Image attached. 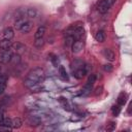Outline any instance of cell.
Returning <instances> with one entry per match:
<instances>
[{"label":"cell","instance_id":"obj_1","mask_svg":"<svg viewBox=\"0 0 132 132\" xmlns=\"http://www.w3.org/2000/svg\"><path fill=\"white\" fill-rule=\"evenodd\" d=\"M44 70L40 67H36L28 72L27 77L24 80V84L31 92H39L41 91V84L44 81Z\"/></svg>","mask_w":132,"mask_h":132},{"label":"cell","instance_id":"obj_2","mask_svg":"<svg viewBox=\"0 0 132 132\" xmlns=\"http://www.w3.org/2000/svg\"><path fill=\"white\" fill-rule=\"evenodd\" d=\"M72 73L75 78L80 79L88 73V66L85 64L82 60L76 59L72 63Z\"/></svg>","mask_w":132,"mask_h":132},{"label":"cell","instance_id":"obj_3","mask_svg":"<svg viewBox=\"0 0 132 132\" xmlns=\"http://www.w3.org/2000/svg\"><path fill=\"white\" fill-rule=\"evenodd\" d=\"M95 81H96V75H95V74H91V75L89 76L87 82L85 84V86H84L82 89H81V94L85 95V96L88 95V94H90L91 91H92V88H93Z\"/></svg>","mask_w":132,"mask_h":132},{"label":"cell","instance_id":"obj_4","mask_svg":"<svg viewBox=\"0 0 132 132\" xmlns=\"http://www.w3.org/2000/svg\"><path fill=\"white\" fill-rule=\"evenodd\" d=\"M116 0H101V2L99 3V6H98V10L100 13H106L110 8L111 6L114 4Z\"/></svg>","mask_w":132,"mask_h":132},{"label":"cell","instance_id":"obj_5","mask_svg":"<svg viewBox=\"0 0 132 132\" xmlns=\"http://www.w3.org/2000/svg\"><path fill=\"white\" fill-rule=\"evenodd\" d=\"M12 56H13V52H12V48H7V50H3L1 51V54H0V59L2 61V63L4 64H7L11 61L12 59Z\"/></svg>","mask_w":132,"mask_h":132},{"label":"cell","instance_id":"obj_6","mask_svg":"<svg viewBox=\"0 0 132 132\" xmlns=\"http://www.w3.org/2000/svg\"><path fill=\"white\" fill-rule=\"evenodd\" d=\"M14 37V30L11 27H6L1 34V39H8V40H12V38Z\"/></svg>","mask_w":132,"mask_h":132},{"label":"cell","instance_id":"obj_7","mask_svg":"<svg viewBox=\"0 0 132 132\" xmlns=\"http://www.w3.org/2000/svg\"><path fill=\"white\" fill-rule=\"evenodd\" d=\"M42 122V119L39 117V116H36V114H33V116H30L28 118V123L30 126H33V127H37L41 124Z\"/></svg>","mask_w":132,"mask_h":132},{"label":"cell","instance_id":"obj_8","mask_svg":"<svg viewBox=\"0 0 132 132\" xmlns=\"http://www.w3.org/2000/svg\"><path fill=\"white\" fill-rule=\"evenodd\" d=\"M38 16V11L36 8L33 7H27L25 8V18L27 19H36Z\"/></svg>","mask_w":132,"mask_h":132},{"label":"cell","instance_id":"obj_9","mask_svg":"<svg viewBox=\"0 0 132 132\" xmlns=\"http://www.w3.org/2000/svg\"><path fill=\"white\" fill-rule=\"evenodd\" d=\"M71 47H72V52H73L74 54H78V53H80V52L82 51V48H84V42H82L80 39H79V40H74V42L72 43Z\"/></svg>","mask_w":132,"mask_h":132},{"label":"cell","instance_id":"obj_10","mask_svg":"<svg viewBox=\"0 0 132 132\" xmlns=\"http://www.w3.org/2000/svg\"><path fill=\"white\" fill-rule=\"evenodd\" d=\"M84 33H85V29L79 26V27L74 28L73 33H72V36H73L74 40H79V39H81V37L84 36Z\"/></svg>","mask_w":132,"mask_h":132},{"label":"cell","instance_id":"obj_11","mask_svg":"<svg viewBox=\"0 0 132 132\" xmlns=\"http://www.w3.org/2000/svg\"><path fill=\"white\" fill-rule=\"evenodd\" d=\"M102 55H103V57H104L106 60H108V61H110V62L114 61V59H116V55H114V53H113L110 48H104V50L102 51Z\"/></svg>","mask_w":132,"mask_h":132},{"label":"cell","instance_id":"obj_12","mask_svg":"<svg viewBox=\"0 0 132 132\" xmlns=\"http://www.w3.org/2000/svg\"><path fill=\"white\" fill-rule=\"evenodd\" d=\"M29 21V19L27 18H20V19H16L15 22H14V29L16 31H20V29Z\"/></svg>","mask_w":132,"mask_h":132},{"label":"cell","instance_id":"obj_13","mask_svg":"<svg viewBox=\"0 0 132 132\" xmlns=\"http://www.w3.org/2000/svg\"><path fill=\"white\" fill-rule=\"evenodd\" d=\"M45 32H46L45 27H44V26H39V27L37 28L36 32L34 33V39H37V38H42V37L44 36Z\"/></svg>","mask_w":132,"mask_h":132},{"label":"cell","instance_id":"obj_14","mask_svg":"<svg viewBox=\"0 0 132 132\" xmlns=\"http://www.w3.org/2000/svg\"><path fill=\"white\" fill-rule=\"evenodd\" d=\"M22 125H23V121L21 118L16 117V118L11 119V128L12 129H19L22 127Z\"/></svg>","mask_w":132,"mask_h":132},{"label":"cell","instance_id":"obj_15","mask_svg":"<svg viewBox=\"0 0 132 132\" xmlns=\"http://www.w3.org/2000/svg\"><path fill=\"white\" fill-rule=\"evenodd\" d=\"M11 46H12V41L11 40H8V39H1L0 40V50L1 51L10 48Z\"/></svg>","mask_w":132,"mask_h":132},{"label":"cell","instance_id":"obj_16","mask_svg":"<svg viewBox=\"0 0 132 132\" xmlns=\"http://www.w3.org/2000/svg\"><path fill=\"white\" fill-rule=\"evenodd\" d=\"M59 76L63 79V80H68L69 79V77H68V74H67V72H66V69H65V67L64 66H59Z\"/></svg>","mask_w":132,"mask_h":132},{"label":"cell","instance_id":"obj_17","mask_svg":"<svg viewBox=\"0 0 132 132\" xmlns=\"http://www.w3.org/2000/svg\"><path fill=\"white\" fill-rule=\"evenodd\" d=\"M31 29H32V23H31L30 21H28V22L20 29V32H22V33H28V32L31 31Z\"/></svg>","mask_w":132,"mask_h":132},{"label":"cell","instance_id":"obj_18","mask_svg":"<svg viewBox=\"0 0 132 132\" xmlns=\"http://www.w3.org/2000/svg\"><path fill=\"white\" fill-rule=\"evenodd\" d=\"M95 39L97 41H99V42H104V40H105V34H104V32L102 30H99L95 34Z\"/></svg>","mask_w":132,"mask_h":132},{"label":"cell","instance_id":"obj_19","mask_svg":"<svg viewBox=\"0 0 132 132\" xmlns=\"http://www.w3.org/2000/svg\"><path fill=\"white\" fill-rule=\"evenodd\" d=\"M126 98H127V96H126V94L125 93H121L120 95H119V97H118V105H120V106H122V105H124L125 103H126Z\"/></svg>","mask_w":132,"mask_h":132},{"label":"cell","instance_id":"obj_20","mask_svg":"<svg viewBox=\"0 0 132 132\" xmlns=\"http://www.w3.org/2000/svg\"><path fill=\"white\" fill-rule=\"evenodd\" d=\"M13 65H18L20 62H21V55L20 54H13V56H12V59H11V61H10Z\"/></svg>","mask_w":132,"mask_h":132},{"label":"cell","instance_id":"obj_21","mask_svg":"<svg viewBox=\"0 0 132 132\" xmlns=\"http://www.w3.org/2000/svg\"><path fill=\"white\" fill-rule=\"evenodd\" d=\"M44 44V38L42 37V38H37V39H35L34 40V46L35 47H41L42 45Z\"/></svg>","mask_w":132,"mask_h":132},{"label":"cell","instance_id":"obj_22","mask_svg":"<svg viewBox=\"0 0 132 132\" xmlns=\"http://www.w3.org/2000/svg\"><path fill=\"white\" fill-rule=\"evenodd\" d=\"M73 42H74L73 36H72V35H67L66 38H65V44H66L67 46H71Z\"/></svg>","mask_w":132,"mask_h":132},{"label":"cell","instance_id":"obj_23","mask_svg":"<svg viewBox=\"0 0 132 132\" xmlns=\"http://www.w3.org/2000/svg\"><path fill=\"white\" fill-rule=\"evenodd\" d=\"M51 61H52V63H53V65L55 67H58L59 66V59H58V57L56 55H54V54L51 55Z\"/></svg>","mask_w":132,"mask_h":132},{"label":"cell","instance_id":"obj_24","mask_svg":"<svg viewBox=\"0 0 132 132\" xmlns=\"http://www.w3.org/2000/svg\"><path fill=\"white\" fill-rule=\"evenodd\" d=\"M0 125H4V126H8V127H11V119L10 118H5L2 120V122L0 123Z\"/></svg>","mask_w":132,"mask_h":132},{"label":"cell","instance_id":"obj_25","mask_svg":"<svg viewBox=\"0 0 132 132\" xmlns=\"http://www.w3.org/2000/svg\"><path fill=\"white\" fill-rule=\"evenodd\" d=\"M26 51V46L23 45L22 43H16V54H20L21 52H25Z\"/></svg>","mask_w":132,"mask_h":132},{"label":"cell","instance_id":"obj_26","mask_svg":"<svg viewBox=\"0 0 132 132\" xmlns=\"http://www.w3.org/2000/svg\"><path fill=\"white\" fill-rule=\"evenodd\" d=\"M120 112H121V107H120V105H116V106H113L112 107V113H113V116H119L120 114Z\"/></svg>","mask_w":132,"mask_h":132},{"label":"cell","instance_id":"obj_27","mask_svg":"<svg viewBox=\"0 0 132 132\" xmlns=\"http://www.w3.org/2000/svg\"><path fill=\"white\" fill-rule=\"evenodd\" d=\"M5 89H6V82H0V96L3 95Z\"/></svg>","mask_w":132,"mask_h":132},{"label":"cell","instance_id":"obj_28","mask_svg":"<svg viewBox=\"0 0 132 132\" xmlns=\"http://www.w3.org/2000/svg\"><path fill=\"white\" fill-rule=\"evenodd\" d=\"M103 69L106 72H111L112 71V66L110 64H105V65H103Z\"/></svg>","mask_w":132,"mask_h":132},{"label":"cell","instance_id":"obj_29","mask_svg":"<svg viewBox=\"0 0 132 132\" xmlns=\"http://www.w3.org/2000/svg\"><path fill=\"white\" fill-rule=\"evenodd\" d=\"M12 128L8 127V126H4V125H0V131H10Z\"/></svg>","mask_w":132,"mask_h":132},{"label":"cell","instance_id":"obj_30","mask_svg":"<svg viewBox=\"0 0 132 132\" xmlns=\"http://www.w3.org/2000/svg\"><path fill=\"white\" fill-rule=\"evenodd\" d=\"M0 82H7V76L5 74L0 73Z\"/></svg>","mask_w":132,"mask_h":132},{"label":"cell","instance_id":"obj_31","mask_svg":"<svg viewBox=\"0 0 132 132\" xmlns=\"http://www.w3.org/2000/svg\"><path fill=\"white\" fill-rule=\"evenodd\" d=\"M114 127H116V124H114L113 122H111V123H110V126H109V127H107V130L112 131V130L114 129Z\"/></svg>","mask_w":132,"mask_h":132},{"label":"cell","instance_id":"obj_32","mask_svg":"<svg viewBox=\"0 0 132 132\" xmlns=\"http://www.w3.org/2000/svg\"><path fill=\"white\" fill-rule=\"evenodd\" d=\"M4 119V114H3V111H0V123L2 122V120Z\"/></svg>","mask_w":132,"mask_h":132},{"label":"cell","instance_id":"obj_33","mask_svg":"<svg viewBox=\"0 0 132 132\" xmlns=\"http://www.w3.org/2000/svg\"><path fill=\"white\" fill-rule=\"evenodd\" d=\"M0 111H2V105L0 104Z\"/></svg>","mask_w":132,"mask_h":132},{"label":"cell","instance_id":"obj_34","mask_svg":"<svg viewBox=\"0 0 132 132\" xmlns=\"http://www.w3.org/2000/svg\"><path fill=\"white\" fill-rule=\"evenodd\" d=\"M0 72H1V67H0Z\"/></svg>","mask_w":132,"mask_h":132}]
</instances>
